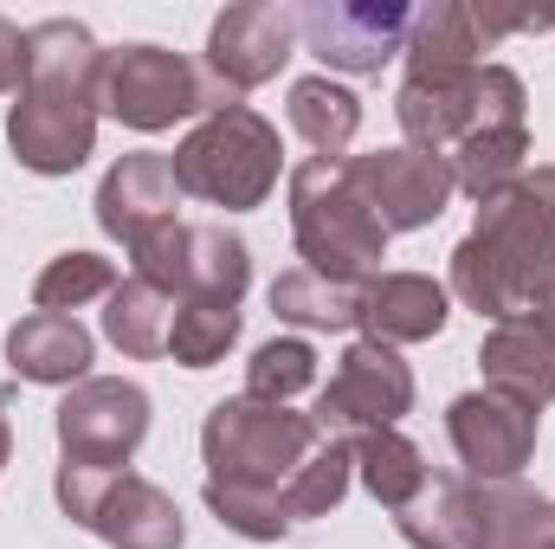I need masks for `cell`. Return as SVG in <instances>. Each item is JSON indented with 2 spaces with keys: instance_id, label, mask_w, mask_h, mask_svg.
<instances>
[{
  "instance_id": "obj_36",
  "label": "cell",
  "mask_w": 555,
  "mask_h": 549,
  "mask_svg": "<svg viewBox=\"0 0 555 549\" xmlns=\"http://www.w3.org/2000/svg\"><path fill=\"white\" fill-rule=\"evenodd\" d=\"M7 459H13V426H7V408H0V472H7Z\"/></svg>"
},
{
  "instance_id": "obj_3",
  "label": "cell",
  "mask_w": 555,
  "mask_h": 549,
  "mask_svg": "<svg viewBox=\"0 0 555 549\" xmlns=\"http://www.w3.org/2000/svg\"><path fill=\"white\" fill-rule=\"evenodd\" d=\"M168 168L181 194L227 207V214H253L272 201L278 175H284V142L253 104H220L175 142Z\"/></svg>"
},
{
  "instance_id": "obj_7",
  "label": "cell",
  "mask_w": 555,
  "mask_h": 549,
  "mask_svg": "<svg viewBox=\"0 0 555 549\" xmlns=\"http://www.w3.org/2000/svg\"><path fill=\"white\" fill-rule=\"evenodd\" d=\"M52 498L59 511L91 531L98 544L111 549H181L188 544V524H181V505L142 478V472H104V465H72L59 459V478H52Z\"/></svg>"
},
{
  "instance_id": "obj_22",
  "label": "cell",
  "mask_w": 555,
  "mask_h": 549,
  "mask_svg": "<svg viewBox=\"0 0 555 549\" xmlns=\"http://www.w3.org/2000/svg\"><path fill=\"white\" fill-rule=\"evenodd\" d=\"M168 323H175V297L155 291L149 278H117V291L104 297V336L111 349H124L130 362H155L168 356Z\"/></svg>"
},
{
  "instance_id": "obj_1",
  "label": "cell",
  "mask_w": 555,
  "mask_h": 549,
  "mask_svg": "<svg viewBox=\"0 0 555 549\" xmlns=\"http://www.w3.org/2000/svg\"><path fill=\"white\" fill-rule=\"evenodd\" d=\"M98 85H104V46L78 20H39L26 26V72L7 111V149L26 175H78L98 149Z\"/></svg>"
},
{
  "instance_id": "obj_24",
  "label": "cell",
  "mask_w": 555,
  "mask_h": 549,
  "mask_svg": "<svg viewBox=\"0 0 555 549\" xmlns=\"http://www.w3.org/2000/svg\"><path fill=\"white\" fill-rule=\"evenodd\" d=\"M452 188L472 194V201H491L504 194L524 168H530V124H498V130H472L452 155Z\"/></svg>"
},
{
  "instance_id": "obj_35",
  "label": "cell",
  "mask_w": 555,
  "mask_h": 549,
  "mask_svg": "<svg viewBox=\"0 0 555 549\" xmlns=\"http://www.w3.org/2000/svg\"><path fill=\"white\" fill-rule=\"evenodd\" d=\"M517 317H530V323H537V330H543V336L555 343V284L543 291V297H537V304H530V310H517Z\"/></svg>"
},
{
  "instance_id": "obj_27",
  "label": "cell",
  "mask_w": 555,
  "mask_h": 549,
  "mask_svg": "<svg viewBox=\"0 0 555 549\" xmlns=\"http://www.w3.org/2000/svg\"><path fill=\"white\" fill-rule=\"evenodd\" d=\"M240 343V304H214V297H175V323H168V356L181 369H214L227 349Z\"/></svg>"
},
{
  "instance_id": "obj_28",
  "label": "cell",
  "mask_w": 555,
  "mask_h": 549,
  "mask_svg": "<svg viewBox=\"0 0 555 549\" xmlns=\"http://www.w3.org/2000/svg\"><path fill=\"white\" fill-rule=\"evenodd\" d=\"M349 478H356V452H349V439H317V452H310V459L291 472V485L278 491V498H284V518H291V524H304V518H330V511L343 505Z\"/></svg>"
},
{
  "instance_id": "obj_31",
  "label": "cell",
  "mask_w": 555,
  "mask_h": 549,
  "mask_svg": "<svg viewBox=\"0 0 555 549\" xmlns=\"http://www.w3.org/2000/svg\"><path fill=\"white\" fill-rule=\"evenodd\" d=\"M304 388H317V349L304 336H272V343L253 349V362H246V395L253 401H284L291 408V395H304Z\"/></svg>"
},
{
  "instance_id": "obj_6",
  "label": "cell",
  "mask_w": 555,
  "mask_h": 549,
  "mask_svg": "<svg viewBox=\"0 0 555 549\" xmlns=\"http://www.w3.org/2000/svg\"><path fill=\"white\" fill-rule=\"evenodd\" d=\"M395 117L408 149L426 155H452L472 130H498V124H530V91L511 65H472V72H426L401 78L395 91Z\"/></svg>"
},
{
  "instance_id": "obj_15",
  "label": "cell",
  "mask_w": 555,
  "mask_h": 549,
  "mask_svg": "<svg viewBox=\"0 0 555 549\" xmlns=\"http://www.w3.org/2000/svg\"><path fill=\"white\" fill-rule=\"evenodd\" d=\"M98 227L124 246V253H137L149 246L155 233H168L181 214V188H175V168H168V155H155V149H137V155H117L111 168H104V181H98Z\"/></svg>"
},
{
  "instance_id": "obj_32",
  "label": "cell",
  "mask_w": 555,
  "mask_h": 549,
  "mask_svg": "<svg viewBox=\"0 0 555 549\" xmlns=\"http://www.w3.org/2000/svg\"><path fill=\"white\" fill-rule=\"evenodd\" d=\"M207 511L220 518V531L246 537V544H284L291 537V518H284V498L266 491H227V485H201Z\"/></svg>"
},
{
  "instance_id": "obj_13",
  "label": "cell",
  "mask_w": 555,
  "mask_h": 549,
  "mask_svg": "<svg viewBox=\"0 0 555 549\" xmlns=\"http://www.w3.org/2000/svg\"><path fill=\"white\" fill-rule=\"evenodd\" d=\"M291 52H297V7L246 0V7H227L214 20V33H207V78L227 98H246V91L272 85Z\"/></svg>"
},
{
  "instance_id": "obj_34",
  "label": "cell",
  "mask_w": 555,
  "mask_h": 549,
  "mask_svg": "<svg viewBox=\"0 0 555 549\" xmlns=\"http://www.w3.org/2000/svg\"><path fill=\"white\" fill-rule=\"evenodd\" d=\"M20 72H26V33L13 20H0V98L20 91Z\"/></svg>"
},
{
  "instance_id": "obj_21",
  "label": "cell",
  "mask_w": 555,
  "mask_h": 549,
  "mask_svg": "<svg viewBox=\"0 0 555 549\" xmlns=\"http://www.w3.org/2000/svg\"><path fill=\"white\" fill-rule=\"evenodd\" d=\"M284 111H291V130L310 149V162H349V142L362 130V98L349 85H336L323 72L297 78L291 98H284Z\"/></svg>"
},
{
  "instance_id": "obj_12",
  "label": "cell",
  "mask_w": 555,
  "mask_h": 549,
  "mask_svg": "<svg viewBox=\"0 0 555 549\" xmlns=\"http://www.w3.org/2000/svg\"><path fill=\"white\" fill-rule=\"evenodd\" d=\"M349 188L362 194V207L382 220V233H420L446 214L452 188V162L426 155V149H375V155H349Z\"/></svg>"
},
{
  "instance_id": "obj_20",
  "label": "cell",
  "mask_w": 555,
  "mask_h": 549,
  "mask_svg": "<svg viewBox=\"0 0 555 549\" xmlns=\"http://www.w3.org/2000/svg\"><path fill=\"white\" fill-rule=\"evenodd\" d=\"M485 52H491V46L478 39L465 0H426V7H414L408 46H401L408 78H426V72H472V65H485Z\"/></svg>"
},
{
  "instance_id": "obj_33",
  "label": "cell",
  "mask_w": 555,
  "mask_h": 549,
  "mask_svg": "<svg viewBox=\"0 0 555 549\" xmlns=\"http://www.w3.org/2000/svg\"><path fill=\"white\" fill-rule=\"evenodd\" d=\"M472 26H478L485 46H498L504 33H550L555 7H517V13H504V7H472Z\"/></svg>"
},
{
  "instance_id": "obj_14",
  "label": "cell",
  "mask_w": 555,
  "mask_h": 549,
  "mask_svg": "<svg viewBox=\"0 0 555 549\" xmlns=\"http://www.w3.org/2000/svg\"><path fill=\"white\" fill-rule=\"evenodd\" d=\"M446 433H452V452H459L465 478H478V485H511L537 459V413L491 395V388L459 395L446 408Z\"/></svg>"
},
{
  "instance_id": "obj_9",
  "label": "cell",
  "mask_w": 555,
  "mask_h": 549,
  "mask_svg": "<svg viewBox=\"0 0 555 549\" xmlns=\"http://www.w3.org/2000/svg\"><path fill=\"white\" fill-rule=\"evenodd\" d=\"M401 413H414V369L401 362V349L388 343H349L330 388L317 395V433L323 439H356L375 426H401Z\"/></svg>"
},
{
  "instance_id": "obj_29",
  "label": "cell",
  "mask_w": 555,
  "mask_h": 549,
  "mask_svg": "<svg viewBox=\"0 0 555 549\" xmlns=\"http://www.w3.org/2000/svg\"><path fill=\"white\" fill-rule=\"evenodd\" d=\"M491 498V549H555V498L530 485H485Z\"/></svg>"
},
{
  "instance_id": "obj_4",
  "label": "cell",
  "mask_w": 555,
  "mask_h": 549,
  "mask_svg": "<svg viewBox=\"0 0 555 549\" xmlns=\"http://www.w3.org/2000/svg\"><path fill=\"white\" fill-rule=\"evenodd\" d=\"M291 240L304 272L336 278V284H369L382 278L388 233L349 188L343 162H297L291 168Z\"/></svg>"
},
{
  "instance_id": "obj_23",
  "label": "cell",
  "mask_w": 555,
  "mask_h": 549,
  "mask_svg": "<svg viewBox=\"0 0 555 549\" xmlns=\"http://www.w3.org/2000/svg\"><path fill=\"white\" fill-rule=\"evenodd\" d=\"M349 452H356V478H362V491H369L382 511H401L420 485H426V472H433V465H426V452H420L401 426L356 433V439H349Z\"/></svg>"
},
{
  "instance_id": "obj_8",
  "label": "cell",
  "mask_w": 555,
  "mask_h": 549,
  "mask_svg": "<svg viewBox=\"0 0 555 549\" xmlns=\"http://www.w3.org/2000/svg\"><path fill=\"white\" fill-rule=\"evenodd\" d=\"M98 104L104 117H117L124 130L142 137H162L188 117H207L220 104H246V98H227L207 72H194L181 52L168 46H111L104 52V85H98Z\"/></svg>"
},
{
  "instance_id": "obj_5",
  "label": "cell",
  "mask_w": 555,
  "mask_h": 549,
  "mask_svg": "<svg viewBox=\"0 0 555 549\" xmlns=\"http://www.w3.org/2000/svg\"><path fill=\"white\" fill-rule=\"evenodd\" d=\"M317 420L284 401H253V395H233V401H214L207 426H201V459H207V485H227V491H266L278 498L291 485V472L317 452Z\"/></svg>"
},
{
  "instance_id": "obj_25",
  "label": "cell",
  "mask_w": 555,
  "mask_h": 549,
  "mask_svg": "<svg viewBox=\"0 0 555 549\" xmlns=\"http://www.w3.org/2000/svg\"><path fill=\"white\" fill-rule=\"evenodd\" d=\"M253 284V253L240 233L227 227H188V253H181V297H214V304H240Z\"/></svg>"
},
{
  "instance_id": "obj_26",
  "label": "cell",
  "mask_w": 555,
  "mask_h": 549,
  "mask_svg": "<svg viewBox=\"0 0 555 549\" xmlns=\"http://www.w3.org/2000/svg\"><path fill=\"white\" fill-rule=\"evenodd\" d=\"M272 310L278 323H297V330H356L362 284H336V278H317L297 266V272L272 278Z\"/></svg>"
},
{
  "instance_id": "obj_30",
  "label": "cell",
  "mask_w": 555,
  "mask_h": 549,
  "mask_svg": "<svg viewBox=\"0 0 555 549\" xmlns=\"http://www.w3.org/2000/svg\"><path fill=\"white\" fill-rule=\"evenodd\" d=\"M111 291H117V266L111 259H98V253H59L46 272L33 278V310L72 317V310H85L91 297H111Z\"/></svg>"
},
{
  "instance_id": "obj_17",
  "label": "cell",
  "mask_w": 555,
  "mask_h": 549,
  "mask_svg": "<svg viewBox=\"0 0 555 549\" xmlns=\"http://www.w3.org/2000/svg\"><path fill=\"white\" fill-rule=\"evenodd\" d=\"M446 317H452V291H446L439 278L382 272V278L362 284V317H356V330H362L369 343L401 349V343H426V336H439Z\"/></svg>"
},
{
  "instance_id": "obj_2",
  "label": "cell",
  "mask_w": 555,
  "mask_h": 549,
  "mask_svg": "<svg viewBox=\"0 0 555 549\" xmlns=\"http://www.w3.org/2000/svg\"><path fill=\"white\" fill-rule=\"evenodd\" d=\"M555 284V162L524 168L504 194L478 201L472 233L452 246V297L491 323L530 310Z\"/></svg>"
},
{
  "instance_id": "obj_16",
  "label": "cell",
  "mask_w": 555,
  "mask_h": 549,
  "mask_svg": "<svg viewBox=\"0 0 555 549\" xmlns=\"http://www.w3.org/2000/svg\"><path fill=\"white\" fill-rule=\"evenodd\" d=\"M395 531L414 549H491V498L465 472H426V485L395 511Z\"/></svg>"
},
{
  "instance_id": "obj_18",
  "label": "cell",
  "mask_w": 555,
  "mask_h": 549,
  "mask_svg": "<svg viewBox=\"0 0 555 549\" xmlns=\"http://www.w3.org/2000/svg\"><path fill=\"white\" fill-rule=\"evenodd\" d=\"M478 369H485V388L517 401V408L543 413L555 401V343L530 317L491 323V336L478 343Z\"/></svg>"
},
{
  "instance_id": "obj_11",
  "label": "cell",
  "mask_w": 555,
  "mask_h": 549,
  "mask_svg": "<svg viewBox=\"0 0 555 549\" xmlns=\"http://www.w3.org/2000/svg\"><path fill=\"white\" fill-rule=\"evenodd\" d=\"M408 20H414V7H401V0H304L297 39H304V52L323 59V78L330 72L369 78L388 59H401Z\"/></svg>"
},
{
  "instance_id": "obj_10",
  "label": "cell",
  "mask_w": 555,
  "mask_h": 549,
  "mask_svg": "<svg viewBox=\"0 0 555 549\" xmlns=\"http://www.w3.org/2000/svg\"><path fill=\"white\" fill-rule=\"evenodd\" d=\"M52 426H59V452L72 465L124 472L137 459V446L149 439V395L124 375H85L78 388H65Z\"/></svg>"
},
{
  "instance_id": "obj_19",
  "label": "cell",
  "mask_w": 555,
  "mask_h": 549,
  "mask_svg": "<svg viewBox=\"0 0 555 549\" xmlns=\"http://www.w3.org/2000/svg\"><path fill=\"white\" fill-rule=\"evenodd\" d=\"M91 330L78 317H59V310H33L7 330V369L13 382H39V388H78L91 375Z\"/></svg>"
}]
</instances>
